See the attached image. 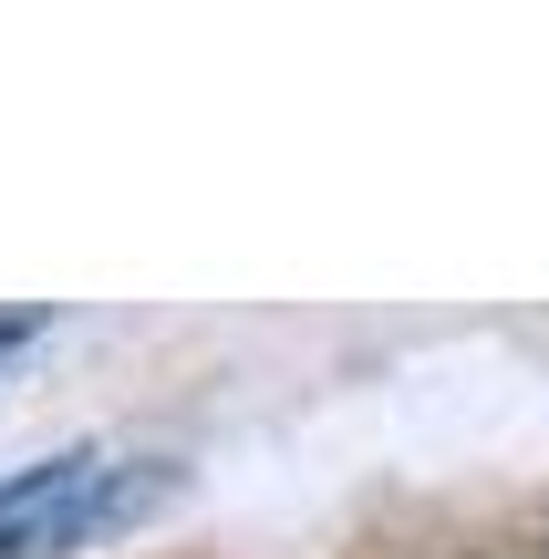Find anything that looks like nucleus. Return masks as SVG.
I'll return each instance as SVG.
<instances>
[{
  "mask_svg": "<svg viewBox=\"0 0 549 559\" xmlns=\"http://www.w3.org/2000/svg\"><path fill=\"white\" fill-rule=\"evenodd\" d=\"M21 332H32V321H0V353H11V342H21Z\"/></svg>",
  "mask_w": 549,
  "mask_h": 559,
  "instance_id": "nucleus-2",
  "label": "nucleus"
},
{
  "mask_svg": "<svg viewBox=\"0 0 549 559\" xmlns=\"http://www.w3.org/2000/svg\"><path fill=\"white\" fill-rule=\"evenodd\" d=\"M166 498V466H104V456H52L0 487V559H52L94 528H124Z\"/></svg>",
  "mask_w": 549,
  "mask_h": 559,
  "instance_id": "nucleus-1",
  "label": "nucleus"
}]
</instances>
